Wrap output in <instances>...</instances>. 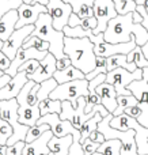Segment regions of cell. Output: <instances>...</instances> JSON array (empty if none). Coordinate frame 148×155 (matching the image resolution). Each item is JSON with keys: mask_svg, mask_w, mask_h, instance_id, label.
<instances>
[{"mask_svg": "<svg viewBox=\"0 0 148 155\" xmlns=\"http://www.w3.org/2000/svg\"><path fill=\"white\" fill-rule=\"evenodd\" d=\"M135 12V11H133ZM133 12L127 15H117L108 25V29L103 33L105 42L109 44H120V42H130L136 38L137 46H144L148 42V31L143 23H136Z\"/></svg>", "mask_w": 148, "mask_h": 155, "instance_id": "cell-1", "label": "cell"}, {"mask_svg": "<svg viewBox=\"0 0 148 155\" xmlns=\"http://www.w3.org/2000/svg\"><path fill=\"white\" fill-rule=\"evenodd\" d=\"M95 44L90 38H71L65 37L64 40V53L69 57L71 64L80 70L84 75L97 68V54L94 52Z\"/></svg>", "mask_w": 148, "mask_h": 155, "instance_id": "cell-2", "label": "cell"}, {"mask_svg": "<svg viewBox=\"0 0 148 155\" xmlns=\"http://www.w3.org/2000/svg\"><path fill=\"white\" fill-rule=\"evenodd\" d=\"M31 35L42 38L43 41L49 42L50 48L49 52L56 57L57 60L64 59L67 54L64 53V40L65 34L64 31H59L53 27V21L52 16L48 12H43L40 15L38 21L35 22V29Z\"/></svg>", "mask_w": 148, "mask_h": 155, "instance_id": "cell-3", "label": "cell"}, {"mask_svg": "<svg viewBox=\"0 0 148 155\" xmlns=\"http://www.w3.org/2000/svg\"><path fill=\"white\" fill-rule=\"evenodd\" d=\"M78 104H79L78 107H73L69 101H63L61 102V113L59 114L61 120L71 121V124H72L76 129H80V127L83 125L86 121H88L90 118L94 117L98 112L102 113L103 118L110 114L103 105H95L94 109L91 110V113L87 114V113L84 112V110H86V105H87L86 97H80V98L78 99Z\"/></svg>", "mask_w": 148, "mask_h": 155, "instance_id": "cell-4", "label": "cell"}, {"mask_svg": "<svg viewBox=\"0 0 148 155\" xmlns=\"http://www.w3.org/2000/svg\"><path fill=\"white\" fill-rule=\"evenodd\" d=\"M114 116L109 114L103 118L98 125V131L105 136L106 140L117 139L121 142V155H140L137 151V143H136V132L135 129H128V131H118L110 127V121Z\"/></svg>", "mask_w": 148, "mask_h": 155, "instance_id": "cell-5", "label": "cell"}, {"mask_svg": "<svg viewBox=\"0 0 148 155\" xmlns=\"http://www.w3.org/2000/svg\"><path fill=\"white\" fill-rule=\"evenodd\" d=\"M88 83L90 82L87 79H78L68 83H63L52 91L49 98L61 102L69 101L73 107H78V99L80 97H88Z\"/></svg>", "mask_w": 148, "mask_h": 155, "instance_id": "cell-6", "label": "cell"}, {"mask_svg": "<svg viewBox=\"0 0 148 155\" xmlns=\"http://www.w3.org/2000/svg\"><path fill=\"white\" fill-rule=\"evenodd\" d=\"M140 79H143V70L141 68H137L135 72H130L125 68H117V70H113L106 74V83H110L111 86H114L117 97L132 95V93L128 90V86L135 80Z\"/></svg>", "mask_w": 148, "mask_h": 155, "instance_id": "cell-7", "label": "cell"}, {"mask_svg": "<svg viewBox=\"0 0 148 155\" xmlns=\"http://www.w3.org/2000/svg\"><path fill=\"white\" fill-rule=\"evenodd\" d=\"M128 90L136 97L139 101V106L143 110V114L139 118V123L148 128V67L143 68V79L135 80L128 86Z\"/></svg>", "mask_w": 148, "mask_h": 155, "instance_id": "cell-8", "label": "cell"}, {"mask_svg": "<svg viewBox=\"0 0 148 155\" xmlns=\"http://www.w3.org/2000/svg\"><path fill=\"white\" fill-rule=\"evenodd\" d=\"M92 10H94V16L97 18L98 22L97 29L92 31L95 35L105 33L106 29H108L109 22L118 15L113 0H95Z\"/></svg>", "mask_w": 148, "mask_h": 155, "instance_id": "cell-9", "label": "cell"}, {"mask_svg": "<svg viewBox=\"0 0 148 155\" xmlns=\"http://www.w3.org/2000/svg\"><path fill=\"white\" fill-rule=\"evenodd\" d=\"M46 7H48V14L53 21V27L59 31H63V29L68 26L69 16L73 12L71 4L63 0H49Z\"/></svg>", "mask_w": 148, "mask_h": 155, "instance_id": "cell-10", "label": "cell"}, {"mask_svg": "<svg viewBox=\"0 0 148 155\" xmlns=\"http://www.w3.org/2000/svg\"><path fill=\"white\" fill-rule=\"evenodd\" d=\"M35 29V25H30V26H24L21 27V29H16L15 31L12 33L8 41L4 44V48H3V53L8 57V59L12 61L16 57V53L23 46V44L26 42V40L33 34Z\"/></svg>", "mask_w": 148, "mask_h": 155, "instance_id": "cell-11", "label": "cell"}, {"mask_svg": "<svg viewBox=\"0 0 148 155\" xmlns=\"http://www.w3.org/2000/svg\"><path fill=\"white\" fill-rule=\"evenodd\" d=\"M48 53H49V51L40 52L35 48H29V49L21 48L18 51V53H16V57L12 60V63H11L10 68L5 71V74L10 75L11 78H14L16 74H18L19 67H21L22 64H24V63L29 61V60H38V61H42V60L48 56Z\"/></svg>", "mask_w": 148, "mask_h": 155, "instance_id": "cell-12", "label": "cell"}, {"mask_svg": "<svg viewBox=\"0 0 148 155\" xmlns=\"http://www.w3.org/2000/svg\"><path fill=\"white\" fill-rule=\"evenodd\" d=\"M48 12V7L42 4H22L18 8L19 19L16 23V29H21L24 26H30V25H35V22L38 21L41 14Z\"/></svg>", "mask_w": 148, "mask_h": 155, "instance_id": "cell-13", "label": "cell"}, {"mask_svg": "<svg viewBox=\"0 0 148 155\" xmlns=\"http://www.w3.org/2000/svg\"><path fill=\"white\" fill-rule=\"evenodd\" d=\"M137 46L136 44V38H133L130 42H120V44H109L103 42L99 45H95L94 52L97 56L101 57H110L114 54H128Z\"/></svg>", "mask_w": 148, "mask_h": 155, "instance_id": "cell-14", "label": "cell"}, {"mask_svg": "<svg viewBox=\"0 0 148 155\" xmlns=\"http://www.w3.org/2000/svg\"><path fill=\"white\" fill-rule=\"evenodd\" d=\"M56 71H57V59L49 52L48 56H46L42 61H40L38 70L35 71L33 75H29L27 78H29V80H33V82L41 84V83L45 82V80L52 79Z\"/></svg>", "mask_w": 148, "mask_h": 155, "instance_id": "cell-15", "label": "cell"}, {"mask_svg": "<svg viewBox=\"0 0 148 155\" xmlns=\"http://www.w3.org/2000/svg\"><path fill=\"white\" fill-rule=\"evenodd\" d=\"M27 82H29V78H27L26 74L18 72L14 78H11L10 82L0 90V99L2 101H8V99L16 98Z\"/></svg>", "mask_w": 148, "mask_h": 155, "instance_id": "cell-16", "label": "cell"}, {"mask_svg": "<svg viewBox=\"0 0 148 155\" xmlns=\"http://www.w3.org/2000/svg\"><path fill=\"white\" fill-rule=\"evenodd\" d=\"M97 94L99 95L101 102L102 105L108 109L109 113L113 114L116 112L117 106H118V102H117V93L114 86H111L110 83H102L101 86L97 87Z\"/></svg>", "mask_w": 148, "mask_h": 155, "instance_id": "cell-17", "label": "cell"}, {"mask_svg": "<svg viewBox=\"0 0 148 155\" xmlns=\"http://www.w3.org/2000/svg\"><path fill=\"white\" fill-rule=\"evenodd\" d=\"M53 136L54 135H53V132H52V129L45 132L40 139L34 140L33 143L26 144V147H24V150H23V155H49L52 151L48 144Z\"/></svg>", "mask_w": 148, "mask_h": 155, "instance_id": "cell-18", "label": "cell"}, {"mask_svg": "<svg viewBox=\"0 0 148 155\" xmlns=\"http://www.w3.org/2000/svg\"><path fill=\"white\" fill-rule=\"evenodd\" d=\"M19 19L18 10H11L0 19V40L7 42L8 38L16 30V23Z\"/></svg>", "mask_w": 148, "mask_h": 155, "instance_id": "cell-19", "label": "cell"}, {"mask_svg": "<svg viewBox=\"0 0 148 155\" xmlns=\"http://www.w3.org/2000/svg\"><path fill=\"white\" fill-rule=\"evenodd\" d=\"M18 114H19V123L27 127L37 125L38 120L42 117L40 112V106H19Z\"/></svg>", "mask_w": 148, "mask_h": 155, "instance_id": "cell-20", "label": "cell"}, {"mask_svg": "<svg viewBox=\"0 0 148 155\" xmlns=\"http://www.w3.org/2000/svg\"><path fill=\"white\" fill-rule=\"evenodd\" d=\"M73 143V136L68 135L64 137L53 136L49 142V148L53 153V155H69V148Z\"/></svg>", "mask_w": 148, "mask_h": 155, "instance_id": "cell-21", "label": "cell"}, {"mask_svg": "<svg viewBox=\"0 0 148 155\" xmlns=\"http://www.w3.org/2000/svg\"><path fill=\"white\" fill-rule=\"evenodd\" d=\"M94 3L95 0H69L73 14H76L80 19H87L94 16V10H92Z\"/></svg>", "mask_w": 148, "mask_h": 155, "instance_id": "cell-22", "label": "cell"}, {"mask_svg": "<svg viewBox=\"0 0 148 155\" xmlns=\"http://www.w3.org/2000/svg\"><path fill=\"white\" fill-rule=\"evenodd\" d=\"M53 78L56 79V82L59 83V84H63V83H68V82H72V80L86 79V75H84L80 70H78L76 67L69 65V67L65 68V70H61V71L57 70L56 72H54Z\"/></svg>", "mask_w": 148, "mask_h": 155, "instance_id": "cell-23", "label": "cell"}, {"mask_svg": "<svg viewBox=\"0 0 148 155\" xmlns=\"http://www.w3.org/2000/svg\"><path fill=\"white\" fill-rule=\"evenodd\" d=\"M117 68H125L130 72H135L137 70L135 63H128L127 54H114V56L108 57V72Z\"/></svg>", "mask_w": 148, "mask_h": 155, "instance_id": "cell-24", "label": "cell"}, {"mask_svg": "<svg viewBox=\"0 0 148 155\" xmlns=\"http://www.w3.org/2000/svg\"><path fill=\"white\" fill-rule=\"evenodd\" d=\"M103 120V117H102V113L101 112H98L97 114L94 116L92 118H90L88 121H86V123L83 124V125L80 127V143L83 144L84 142H86L87 139L90 137V135L92 134L94 131H97L98 129V125H99V123Z\"/></svg>", "mask_w": 148, "mask_h": 155, "instance_id": "cell-25", "label": "cell"}, {"mask_svg": "<svg viewBox=\"0 0 148 155\" xmlns=\"http://www.w3.org/2000/svg\"><path fill=\"white\" fill-rule=\"evenodd\" d=\"M117 102H118V106H117L116 112L113 113L114 117L121 116L122 113L125 112V109H128V107L137 106L139 105V101L136 99V97H133V94L132 95H120V97H117Z\"/></svg>", "mask_w": 148, "mask_h": 155, "instance_id": "cell-26", "label": "cell"}, {"mask_svg": "<svg viewBox=\"0 0 148 155\" xmlns=\"http://www.w3.org/2000/svg\"><path fill=\"white\" fill-rule=\"evenodd\" d=\"M40 112L41 116H46V114H53L61 113V101H54V99H45V101L40 102Z\"/></svg>", "mask_w": 148, "mask_h": 155, "instance_id": "cell-27", "label": "cell"}, {"mask_svg": "<svg viewBox=\"0 0 148 155\" xmlns=\"http://www.w3.org/2000/svg\"><path fill=\"white\" fill-rule=\"evenodd\" d=\"M57 86H59V83L56 82V79H54V78L48 79V80H45V82L41 83V84H40V90H38V93H37L38 102H42V101H45V99H48L49 95L52 94V91H53Z\"/></svg>", "mask_w": 148, "mask_h": 155, "instance_id": "cell-28", "label": "cell"}, {"mask_svg": "<svg viewBox=\"0 0 148 155\" xmlns=\"http://www.w3.org/2000/svg\"><path fill=\"white\" fill-rule=\"evenodd\" d=\"M127 59H128V63H135L136 67L141 68V70L148 67V60L146 59L143 51H141V46H136L130 53L127 54Z\"/></svg>", "mask_w": 148, "mask_h": 155, "instance_id": "cell-29", "label": "cell"}, {"mask_svg": "<svg viewBox=\"0 0 148 155\" xmlns=\"http://www.w3.org/2000/svg\"><path fill=\"white\" fill-rule=\"evenodd\" d=\"M121 142L117 139L113 140H106L103 144H101V147L98 148L99 153H102L103 155H121Z\"/></svg>", "mask_w": 148, "mask_h": 155, "instance_id": "cell-30", "label": "cell"}, {"mask_svg": "<svg viewBox=\"0 0 148 155\" xmlns=\"http://www.w3.org/2000/svg\"><path fill=\"white\" fill-rule=\"evenodd\" d=\"M48 131H50V127H49L48 124H37V125H34V127H30L29 132H27V136H26V144L33 143L34 140L40 139V137Z\"/></svg>", "mask_w": 148, "mask_h": 155, "instance_id": "cell-31", "label": "cell"}, {"mask_svg": "<svg viewBox=\"0 0 148 155\" xmlns=\"http://www.w3.org/2000/svg\"><path fill=\"white\" fill-rule=\"evenodd\" d=\"M22 48H23V49L35 48L37 51H40V52H46V51H49L50 45H49V42L43 41L42 38L35 37V35H30V37L26 40V42L23 44V46H22Z\"/></svg>", "mask_w": 148, "mask_h": 155, "instance_id": "cell-32", "label": "cell"}, {"mask_svg": "<svg viewBox=\"0 0 148 155\" xmlns=\"http://www.w3.org/2000/svg\"><path fill=\"white\" fill-rule=\"evenodd\" d=\"M116 5V11L118 15H127L129 12L136 11V0H113Z\"/></svg>", "mask_w": 148, "mask_h": 155, "instance_id": "cell-33", "label": "cell"}, {"mask_svg": "<svg viewBox=\"0 0 148 155\" xmlns=\"http://www.w3.org/2000/svg\"><path fill=\"white\" fill-rule=\"evenodd\" d=\"M101 74H108V59L97 56V68L92 72H90L88 75H86V79L90 82V80H92L94 78L101 75Z\"/></svg>", "mask_w": 148, "mask_h": 155, "instance_id": "cell-34", "label": "cell"}, {"mask_svg": "<svg viewBox=\"0 0 148 155\" xmlns=\"http://www.w3.org/2000/svg\"><path fill=\"white\" fill-rule=\"evenodd\" d=\"M14 135V128L11 127V124H8L7 121H4L3 118H0V144L7 146L10 137Z\"/></svg>", "mask_w": 148, "mask_h": 155, "instance_id": "cell-35", "label": "cell"}, {"mask_svg": "<svg viewBox=\"0 0 148 155\" xmlns=\"http://www.w3.org/2000/svg\"><path fill=\"white\" fill-rule=\"evenodd\" d=\"M23 4V0H0V19L11 10H18Z\"/></svg>", "mask_w": 148, "mask_h": 155, "instance_id": "cell-36", "label": "cell"}, {"mask_svg": "<svg viewBox=\"0 0 148 155\" xmlns=\"http://www.w3.org/2000/svg\"><path fill=\"white\" fill-rule=\"evenodd\" d=\"M38 67H40V61H38V60H29V61H26L24 64H22L21 67H19L18 72H24L29 76V75H33V74L38 70Z\"/></svg>", "mask_w": 148, "mask_h": 155, "instance_id": "cell-37", "label": "cell"}, {"mask_svg": "<svg viewBox=\"0 0 148 155\" xmlns=\"http://www.w3.org/2000/svg\"><path fill=\"white\" fill-rule=\"evenodd\" d=\"M26 142H18L14 146H7V155H23Z\"/></svg>", "mask_w": 148, "mask_h": 155, "instance_id": "cell-38", "label": "cell"}, {"mask_svg": "<svg viewBox=\"0 0 148 155\" xmlns=\"http://www.w3.org/2000/svg\"><path fill=\"white\" fill-rule=\"evenodd\" d=\"M83 151H84V155H92L94 153H97L98 148L101 147L99 143H95V142H91L90 139H87L86 142L83 143Z\"/></svg>", "mask_w": 148, "mask_h": 155, "instance_id": "cell-39", "label": "cell"}, {"mask_svg": "<svg viewBox=\"0 0 148 155\" xmlns=\"http://www.w3.org/2000/svg\"><path fill=\"white\" fill-rule=\"evenodd\" d=\"M125 114H128V116H130V117H133V118H136V120H139L140 118V116L143 114V110H141V107L139 106H132V107H128V109H125Z\"/></svg>", "mask_w": 148, "mask_h": 155, "instance_id": "cell-40", "label": "cell"}, {"mask_svg": "<svg viewBox=\"0 0 148 155\" xmlns=\"http://www.w3.org/2000/svg\"><path fill=\"white\" fill-rule=\"evenodd\" d=\"M11 60L8 59L7 56H5L3 52H0V70L3 71V72H5V71L10 68V65H11Z\"/></svg>", "mask_w": 148, "mask_h": 155, "instance_id": "cell-41", "label": "cell"}, {"mask_svg": "<svg viewBox=\"0 0 148 155\" xmlns=\"http://www.w3.org/2000/svg\"><path fill=\"white\" fill-rule=\"evenodd\" d=\"M91 142H95V143H99V144H103V143L106 142V139H105V136H103L102 134H101L99 131H94L91 135H90V137H88Z\"/></svg>", "mask_w": 148, "mask_h": 155, "instance_id": "cell-42", "label": "cell"}, {"mask_svg": "<svg viewBox=\"0 0 148 155\" xmlns=\"http://www.w3.org/2000/svg\"><path fill=\"white\" fill-rule=\"evenodd\" d=\"M82 23H83V19H80L76 14H71L69 16V21H68V26L69 27H78V26H82Z\"/></svg>", "mask_w": 148, "mask_h": 155, "instance_id": "cell-43", "label": "cell"}, {"mask_svg": "<svg viewBox=\"0 0 148 155\" xmlns=\"http://www.w3.org/2000/svg\"><path fill=\"white\" fill-rule=\"evenodd\" d=\"M69 65H72V64H71V60H69V57H68V56H65L64 59L57 60V70H59V71L65 70V68H68Z\"/></svg>", "mask_w": 148, "mask_h": 155, "instance_id": "cell-44", "label": "cell"}, {"mask_svg": "<svg viewBox=\"0 0 148 155\" xmlns=\"http://www.w3.org/2000/svg\"><path fill=\"white\" fill-rule=\"evenodd\" d=\"M35 3H38V4H42V5H48L49 0H35L34 4H35Z\"/></svg>", "mask_w": 148, "mask_h": 155, "instance_id": "cell-45", "label": "cell"}, {"mask_svg": "<svg viewBox=\"0 0 148 155\" xmlns=\"http://www.w3.org/2000/svg\"><path fill=\"white\" fill-rule=\"evenodd\" d=\"M34 2L35 0H23L24 4H34Z\"/></svg>", "mask_w": 148, "mask_h": 155, "instance_id": "cell-46", "label": "cell"}, {"mask_svg": "<svg viewBox=\"0 0 148 155\" xmlns=\"http://www.w3.org/2000/svg\"><path fill=\"white\" fill-rule=\"evenodd\" d=\"M4 41H3V40H0V52H3V48H4Z\"/></svg>", "mask_w": 148, "mask_h": 155, "instance_id": "cell-47", "label": "cell"}, {"mask_svg": "<svg viewBox=\"0 0 148 155\" xmlns=\"http://www.w3.org/2000/svg\"><path fill=\"white\" fill-rule=\"evenodd\" d=\"M144 7H146V11L148 14V0H146V3H144Z\"/></svg>", "mask_w": 148, "mask_h": 155, "instance_id": "cell-48", "label": "cell"}, {"mask_svg": "<svg viewBox=\"0 0 148 155\" xmlns=\"http://www.w3.org/2000/svg\"><path fill=\"white\" fill-rule=\"evenodd\" d=\"M92 155H103V154H102V153H99V151H97V153H94Z\"/></svg>", "mask_w": 148, "mask_h": 155, "instance_id": "cell-49", "label": "cell"}, {"mask_svg": "<svg viewBox=\"0 0 148 155\" xmlns=\"http://www.w3.org/2000/svg\"><path fill=\"white\" fill-rule=\"evenodd\" d=\"M4 74H5V72H3V71H2V70H0V78H2L3 75H4Z\"/></svg>", "mask_w": 148, "mask_h": 155, "instance_id": "cell-50", "label": "cell"}]
</instances>
